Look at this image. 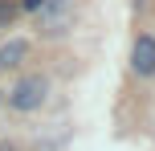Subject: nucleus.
Returning <instances> with one entry per match:
<instances>
[{
    "mask_svg": "<svg viewBox=\"0 0 155 151\" xmlns=\"http://www.w3.org/2000/svg\"><path fill=\"white\" fill-rule=\"evenodd\" d=\"M25 8H29V12H41V8H45V0H25Z\"/></svg>",
    "mask_w": 155,
    "mask_h": 151,
    "instance_id": "nucleus-6",
    "label": "nucleus"
},
{
    "mask_svg": "<svg viewBox=\"0 0 155 151\" xmlns=\"http://www.w3.org/2000/svg\"><path fill=\"white\" fill-rule=\"evenodd\" d=\"M131 70L139 78H151L155 74V37H139L131 49Z\"/></svg>",
    "mask_w": 155,
    "mask_h": 151,
    "instance_id": "nucleus-2",
    "label": "nucleus"
},
{
    "mask_svg": "<svg viewBox=\"0 0 155 151\" xmlns=\"http://www.w3.org/2000/svg\"><path fill=\"white\" fill-rule=\"evenodd\" d=\"M12 16H16V8L8 4V0H0V29H8V25H12Z\"/></svg>",
    "mask_w": 155,
    "mask_h": 151,
    "instance_id": "nucleus-5",
    "label": "nucleus"
},
{
    "mask_svg": "<svg viewBox=\"0 0 155 151\" xmlns=\"http://www.w3.org/2000/svg\"><path fill=\"white\" fill-rule=\"evenodd\" d=\"M45 94H49V82L41 78V74H33V78H21L8 90V106H12V110H37V106L45 102Z\"/></svg>",
    "mask_w": 155,
    "mask_h": 151,
    "instance_id": "nucleus-1",
    "label": "nucleus"
},
{
    "mask_svg": "<svg viewBox=\"0 0 155 151\" xmlns=\"http://www.w3.org/2000/svg\"><path fill=\"white\" fill-rule=\"evenodd\" d=\"M70 0H45V8H41V25H45L49 33H61L65 21H70Z\"/></svg>",
    "mask_w": 155,
    "mask_h": 151,
    "instance_id": "nucleus-3",
    "label": "nucleus"
},
{
    "mask_svg": "<svg viewBox=\"0 0 155 151\" xmlns=\"http://www.w3.org/2000/svg\"><path fill=\"white\" fill-rule=\"evenodd\" d=\"M25 57H29V41H21V37L4 41V45H0V70H12V65L25 61Z\"/></svg>",
    "mask_w": 155,
    "mask_h": 151,
    "instance_id": "nucleus-4",
    "label": "nucleus"
}]
</instances>
